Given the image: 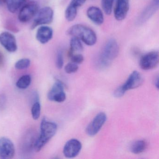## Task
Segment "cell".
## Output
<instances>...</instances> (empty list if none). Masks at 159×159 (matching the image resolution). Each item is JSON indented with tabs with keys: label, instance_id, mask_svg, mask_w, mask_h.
Returning a JSON list of instances; mask_svg holds the SVG:
<instances>
[{
	"label": "cell",
	"instance_id": "7c38bea8",
	"mask_svg": "<svg viewBox=\"0 0 159 159\" xmlns=\"http://www.w3.org/2000/svg\"><path fill=\"white\" fill-rule=\"evenodd\" d=\"M129 10V0H117L114 15L117 21H122L126 17Z\"/></svg>",
	"mask_w": 159,
	"mask_h": 159
},
{
	"label": "cell",
	"instance_id": "ac0fdd59",
	"mask_svg": "<svg viewBox=\"0 0 159 159\" xmlns=\"http://www.w3.org/2000/svg\"><path fill=\"white\" fill-rule=\"evenodd\" d=\"M25 1L26 0H6L7 9L10 12L14 13L22 7Z\"/></svg>",
	"mask_w": 159,
	"mask_h": 159
},
{
	"label": "cell",
	"instance_id": "52a82bcc",
	"mask_svg": "<svg viewBox=\"0 0 159 159\" xmlns=\"http://www.w3.org/2000/svg\"><path fill=\"white\" fill-rule=\"evenodd\" d=\"M16 149L13 142L8 138H0V158L12 159L15 155Z\"/></svg>",
	"mask_w": 159,
	"mask_h": 159
},
{
	"label": "cell",
	"instance_id": "e0dca14e",
	"mask_svg": "<svg viewBox=\"0 0 159 159\" xmlns=\"http://www.w3.org/2000/svg\"><path fill=\"white\" fill-rule=\"evenodd\" d=\"M147 143L143 139L138 140L134 141L131 145L130 150L131 152L134 154H139L142 153L147 148Z\"/></svg>",
	"mask_w": 159,
	"mask_h": 159
},
{
	"label": "cell",
	"instance_id": "f1b7e54d",
	"mask_svg": "<svg viewBox=\"0 0 159 159\" xmlns=\"http://www.w3.org/2000/svg\"><path fill=\"white\" fill-rule=\"evenodd\" d=\"M87 0H71L70 4L78 8L83 5Z\"/></svg>",
	"mask_w": 159,
	"mask_h": 159
},
{
	"label": "cell",
	"instance_id": "5b68a950",
	"mask_svg": "<svg viewBox=\"0 0 159 159\" xmlns=\"http://www.w3.org/2000/svg\"><path fill=\"white\" fill-rule=\"evenodd\" d=\"M39 11L38 3L33 2H29L21 8L18 15V20L21 23H27L36 16Z\"/></svg>",
	"mask_w": 159,
	"mask_h": 159
},
{
	"label": "cell",
	"instance_id": "f546056e",
	"mask_svg": "<svg viewBox=\"0 0 159 159\" xmlns=\"http://www.w3.org/2000/svg\"><path fill=\"white\" fill-rule=\"evenodd\" d=\"M6 101L7 98L5 95L3 94H0V110H2L4 109L6 107Z\"/></svg>",
	"mask_w": 159,
	"mask_h": 159
},
{
	"label": "cell",
	"instance_id": "9a60e30c",
	"mask_svg": "<svg viewBox=\"0 0 159 159\" xmlns=\"http://www.w3.org/2000/svg\"><path fill=\"white\" fill-rule=\"evenodd\" d=\"M88 18L95 25H100L104 23V17L101 9L96 6H91L86 11Z\"/></svg>",
	"mask_w": 159,
	"mask_h": 159
},
{
	"label": "cell",
	"instance_id": "d6986e66",
	"mask_svg": "<svg viewBox=\"0 0 159 159\" xmlns=\"http://www.w3.org/2000/svg\"><path fill=\"white\" fill-rule=\"evenodd\" d=\"M63 91H64V84L60 81L57 80L54 84L47 94L48 99L50 101H52L53 98L54 96Z\"/></svg>",
	"mask_w": 159,
	"mask_h": 159
},
{
	"label": "cell",
	"instance_id": "4fadbf2b",
	"mask_svg": "<svg viewBox=\"0 0 159 159\" xmlns=\"http://www.w3.org/2000/svg\"><path fill=\"white\" fill-rule=\"evenodd\" d=\"M159 0L152 1L139 16L137 20L138 24H143L154 14L159 8Z\"/></svg>",
	"mask_w": 159,
	"mask_h": 159
},
{
	"label": "cell",
	"instance_id": "d4e9b609",
	"mask_svg": "<svg viewBox=\"0 0 159 159\" xmlns=\"http://www.w3.org/2000/svg\"><path fill=\"white\" fill-rule=\"evenodd\" d=\"M78 69L79 66L78 65L72 62L68 63L65 67V71L68 74L75 73L78 71Z\"/></svg>",
	"mask_w": 159,
	"mask_h": 159
},
{
	"label": "cell",
	"instance_id": "7402d4cb",
	"mask_svg": "<svg viewBox=\"0 0 159 159\" xmlns=\"http://www.w3.org/2000/svg\"><path fill=\"white\" fill-rule=\"evenodd\" d=\"M41 107L40 102L39 101H36L33 103L31 107V112L32 118L34 120H38L40 117Z\"/></svg>",
	"mask_w": 159,
	"mask_h": 159
},
{
	"label": "cell",
	"instance_id": "ba28073f",
	"mask_svg": "<svg viewBox=\"0 0 159 159\" xmlns=\"http://www.w3.org/2000/svg\"><path fill=\"white\" fill-rule=\"evenodd\" d=\"M106 113H98L86 127V133L90 136H93L98 133L107 120Z\"/></svg>",
	"mask_w": 159,
	"mask_h": 159
},
{
	"label": "cell",
	"instance_id": "83f0119b",
	"mask_svg": "<svg viewBox=\"0 0 159 159\" xmlns=\"http://www.w3.org/2000/svg\"><path fill=\"white\" fill-rule=\"evenodd\" d=\"M66 99V94L65 92L63 91L54 96L53 98L52 101H55L58 103H62L65 101Z\"/></svg>",
	"mask_w": 159,
	"mask_h": 159
},
{
	"label": "cell",
	"instance_id": "44dd1931",
	"mask_svg": "<svg viewBox=\"0 0 159 159\" xmlns=\"http://www.w3.org/2000/svg\"><path fill=\"white\" fill-rule=\"evenodd\" d=\"M78 13V8L69 4L65 11V18L69 22H72L76 18Z\"/></svg>",
	"mask_w": 159,
	"mask_h": 159
},
{
	"label": "cell",
	"instance_id": "8fae6325",
	"mask_svg": "<svg viewBox=\"0 0 159 159\" xmlns=\"http://www.w3.org/2000/svg\"><path fill=\"white\" fill-rule=\"evenodd\" d=\"M81 148V143L79 140L71 139L65 144L63 153L66 158H74L79 154Z\"/></svg>",
	"mask_w": 159,
	"mask_h": 159
},
{
	"label": "cell",
	"instance_id": "3957f363",
	"mask_svg": "<svg viewBox=\"0 0 159 159\" xmlns=\"http://www.w3.org/2000/svg\"><path fill=\"white\" fill-rule=\"evenodd\" d=\"M57 129V125L55 123L49 121L45 118L42 119L40 125V134L34 145L36 151L39 152L50 141L55 135Z\"/></svg>",
	"mask_w": 159,
	"mask_h": 159
},
{
	"label": "cell",
	"instance_id": "484cf974",
	"mask_svg": "<svg viewBox=\"0 0 159 159\" xmlns=\"http://www.w3.org/2000/svg\"><path fill=\"white\" fill-rule=\"evenodd\" d=\"M69 57L71 59V62L77 65L81 64L84 60L83 56L80 53L72 54L69 56Z\"/></svg>",
	"mask_w": 159,
	"mask_h": 159
},
{
	"label": "cell",
	"instance_id": "1f68e13d",
	"mask_svg": "<svg viewBox=\"0 0 159 159\" xmlns=\"http://www.w3.org/2000/svg\"><path fill=\"white\" fill-rule=\"evenodd\" d=\"M158 76H157V77H155V80H154V84H155V86L157 87V88H158V86H159V84H158V82H159V78H158Z\"/></svg>",
	"mask_w": 159,
	"mask_h": 159
},
{
	"label": "cell",
	"instance_id": "4dcf8cb0",
	"mask_svg": "<svg viewBox=\"0 0 159 159\" xmlns=\"http://www.w3.org/2000/svg\"><path fill=\"white\" fill-rule=\"evenodd\" d=\"M4 63V57L3 53L0 51V68L3 67Z\"/></svg>",
	"mask_w": 159,
	"mask_h": 159
},
{
	"label": "cell",
	"instance_id": "277c9868",
	"mask_svg": "<svg viewBox=\"0 0 159 159\" xmlns=\"http://www.w3.org/2000/svg\"><path fill=\"white\" fill-rule=\"evenodd\" d=\"M31 29H34L40 25H49L53 20L54 11L50 7H44L38 11L35 16Z\"/></svg>",
	"mask_w": 159,
	"mask_h": 159
},
{
	"label": "cell",
	"instance_id": "8992f818",
	"mask_svg": "<svg viewBox=\"0 0 159 159\" xmlns=\"http://www.w3.org/2000/svg\"><path fill=\"white\" fill-rule=\"evenodd\" d=\"M159 52L152 51L143 55L139 61V66L144 70H150L155 68L159 64Z\"/></svg>",
	"mask_w": 159,
	"mask_h": 159
},
{
	"label": "cell",
	"instance_id": "7a4b0ae2",
	"mask_svg": "<svg viewBox=\"0 0 159 159\" xmlns=\"http://www.w3.org/2000/svg\"><path fill=\"white\" fill-rule=\"evenodd\" d=\"M68 35L76 37L88 46H93L96 43L97 37L93 30L83 25L76 24L67 30Z\"/></svg>",
	"mask_w": 159,
	"mask_h": 159
},
{
	"label": "cell",
	"instance_id": "2e32d148",
	"mask_svg": "<svg viewBox=\"0 0 159 159\" xmlns=\"http://www.w3.org/2000/svg\"><path fill=\"white\" fill-rule=\"evenodd\" d=\"M70 50L69 52V56L75 53L81 52L83 51V46L81 41L76 37H72L70 40Z\"/></svg>",
	"mask_w": 159,
	"mask_h": 159
},
{
	"label": "cell",
	"instance_id": "6da1fadb",
	"mask_svg": "<svg viewBox=\"0 0 159 159\" xmlns=\"http://www.w3.org/2000/svg\"><path fill=\"white\" fill-rule=\"evenodd\" d=\"M120 48L118 43L113 39H110L104 45L98 59V66L100 68L107 67L119 54Z\"/></svg>",
	"mask_w": 159,
	"mask_h": 159
},
{
	"label": "cell",
	"instance_id": "4316f807",
	"mask_svg": "<svg viewBox=\"0 0 159 159\" xmlns=\"http://www.w3.org/2000/svg\"><path fill=\"white\" fill-rule=\"evenodd\" d=\"M56 64L57 68L59 69H62L64 66V57L63 52L61 50H59L57 54Z\"/></svg>",
	"mask_w": 159,
	"mask_h": 159
},
{
	"label": "cell",
	"instance_id": "603a6c76",
	"mask_svg": "<svg viewBox=\"0 0 159 159\" xmlns=\"http://www.w3.org/2000/svg\"><path fill=\"white\" fill-rule=\"evenodd\" d=\"M114 0H101V6L105 13L110 15L112 12Z\"/></svg>",
	"mask_w": 159,
	"mask_h": 159
},
{
	"label": "cell",
	"instance_id": "d6a6232c",
	"mask_svg": "<svg viewBox=\"0 0 159 159\" xmlns=\"http://www.w3.org/2000/svg\"><path fill=\"white\" fill-rule=\"evenodd\" d=\"M2 3V0H0V6L1 5Z\"/></svg>",
	"mask_w": 159,
	"mask_h": 159
},
{
	"label": "cell",
	"instance_id": "30bf717a",
	"mask_svg": "<svg viewBox=\"0 0 159 159\" xmlns=\"http://www.w3.org/2000/svg\"><path fill=\"white\" fill-rule=\"evenodd\" d=\"M143 82V79L142 75L138 71H134L130 74L126 82L120 87L125 93L128 90L135 89L139 87Z\"/></svg>",
	"mask_w": 159,
	"mask_h": 159
},
{
	"label": "cell",
	"instance_id": "9c48e42d",
	"mask_svg": "<svg viewBox=\"0 0 159 159\" xmlns=\"http://www.w3.org/2000/svg\"><path fill=\"white\" fill-rule=\"evenodd\" d=\"M0 44L9 52H15L18 48L16 37L8 31H4L0 34Z\"/></svg>",
	"mask_w": 159,
	"mask_h": 159
},
{
	"label": "cell",
	"instance_id": "cb8c5ba5",
	"mask_svg": "<svg viewBox=\"0 0 159 159\" xmlns=\"http://www.w3.org/2000/svg\"><path fill=\"white\" fill-rule=\"evenodd\" d=\"M30 65V60L28 58H22L19 59L16 63L15 67L17 70L25 69L29 67Z\"/></svg>",
	"mask_w": 159,
	"mask_h": 159
},
{
	"label": "cell",
	"instance_id": "ffe728a7",
	"mask_svg": "<svg viewBox=\"0 0 159 159\" xmlns=\"http://www.w3.org/2000/svg\"><path fill=\"white\" fill-rule=\"evenodd\" d=\"M31 78L30 75L22 76L16 83V86L20 89H26L31 84Z\"/></svg>",
	"mask_w": 159,
	"mask_h": 159
},
{
	"label": "cell",
	"instance_id": "5bb4252c",
	"mask_svg": "<svg viewBox=\"0 0 159 159\" xmlns=\"http://www.w3.org/2000/svg\"><path fill=\"white\" fill-rule=\"evenodd\" d=\"M53 30L50 27L42 25L39 27L36 33V39L42 44H46L52 39Z\"/></svg>",
	"mask_w": 159,
	"mask_h": 159
}]
</instances>
